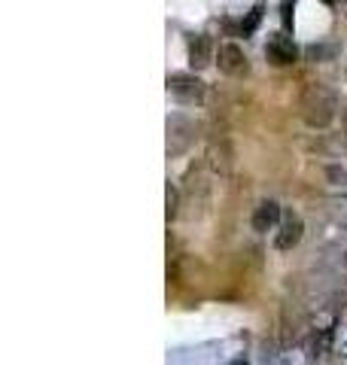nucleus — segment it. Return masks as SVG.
I'll return each mask as SVG.
<instances>
[{
    "label": "nucleus",
    "instance_id": "obj_13",
    "mask_svg": "<svg viewBox=\"0 0 347 365\" xmlns=\"http://www.w3.org/2000/svg\"><path fill=\"white\" fill-rule=\"evenodd\" d=\"M229 365H250V362H247V359H244V356H238V359H232Z\"/></svg>",
    "mask_w": 347,
    "mask_h": 365
},
{
    "label": "nucleus",
    "instance_id": "obj_10",
    "mask_svg": "<svg viewBox=\"0 0 347 365\" xmlns=\"http://www.w3.org/2000/svg\"><path fill=\"white\" fill-rule=\"evenodd\" d=\"M335 55L332 46H308V58L311 61H329Z\"/></svg>",
    "mask_w": 347,
    "mask_h": 365
},
{
    "label": "nucleus",
    "instance_id": "obj_1",
    "mask_svg": "<svg viewBox=\"0 0 347 365\" xmlns=\"http://www.w3.org/2000/svg\"><path fill=\"white\" fill-rule=\"evenodd\" d=\"M299 110H301V119H305L308 128H329L335 122V113H338V98H335L332 88L311 83L301 91Z\"/></svg>",
    "mask_w": 347,
    "mask_h": 365
},
{
    "label": "nucleus",
    "instance_id": "obj_7",
    "mask_svg": "<svg viewBox=\"0 0 347 365\" xmlns=\"http://www.w3.org/2000/svg\"><path fill=\"white\" fill-rule=\"evenodd\" d=\"M301 235H305V222H301L296 213H289L284 220V225H281V232H277V237H274V247L281 250V253H289V250L301 241Z\"/></svg>",
    "mask_w": 347,
    "mask_h": 365
},
{
    "label": "nucleus",
    "instance_id": "obj_8",
    "mask_svg": "<svg viewBox=\"0 0 347 365\" xmlns=\"http://www.w3.org/2000/svg\"><path fill=\"white\" fill-rule=\"evenodd\" d=\"M253 232H259V235H265V232H271V228L281 222V204L277 201H262L259 207L253 210Z\"/></svg>",
    "mask_w": 347,
    "mask_h": 365
},
{
    "label": "nucleus",
    "instance_id": "obj_6",
    "mask_svg": "<svg viewBox=\"0 0 347 365\" xmlns=\"http://www.w3.org/2000/svg\"><path fill=\"white\" fill-rule=\"evenodd\" d=\"M192 122L183 116H171L167 119V153H183L189 143H192Z\"/></svg>",
    "mask_w": 347,
    "mask_h": 365
},
{
    "label": "nucleus",
    "instance_id": "obj_4",
    "mask_svg": "<svg viewBox=\"0 0 347 365\" xmlns=\"http://www.w3.org/2000/svg\"><path fill=\"white\" fill-rule=\"evenodd\" d=\"M217 61H219V71L226 76H244L250 71L247 55H244V49L238 43H222L219 52H217Z\"/></svg>",
    "mask_w": 347,
    "mask_h": 365
},
{
    "label": "nucleus",
    "instance_id": "obj_11",
    "mask_svg": "<svg viewBox=\"0 0 347 365\" xmlns=\"http://www.w3.org/2000/svg\"><path fill=\"white\" fill-rule=\"evenodd\" d=\"M259 19H262V6H256L253 13H250V19L241 21V34H244V37H247V34H253V28L259 25Z\"/></svg>",
    "mask_w": 347,
    "mask_h": 365
},
{
    "label": "nucleus",
    "instance_id": "obj_5",
    "mask_svg": "<svg viewBox=\"0 0 347 365\" xmlns=\"http://www.w3.org/2000/svg\"><path fill=\"white\" fill-rule=\"evenodd\" d=\"M186 58L192 71H204L214 61V43H210L207 34H192L186 43Z\"/></svg>",
    "mask_w": 347,
    "mask_h": 365
},
{
    "label": "nucleus",
    "instance_id": "obj_9",
    "mask_svg": "<svg viewBox=\"0 0 347 365\" xmlns=\"http://www.w3.org/2000/svg\"><path fill=\"white\" fill-rule=\"evenodd\" d=\"M177 213H180V192H177V186L167 182L165 186V216H167V222L177 220Z\"/></svg>",
    "mask_w": 347,
    "mask_h": 365
},
{
    "label": "nucleus",
    "instance_id": "obj_3",
    "mask_svg": "<svg viewBox=\"0 0 347 365\" xmlns=\"http://www.w3.org/2000/svg\"><path fill=\"white\" fill-rule=\"evenodd\" d=\"M265 58L274 67H289L299 61V46L293 43V37H286V34H271V40L265 46Z\"/></svg>",
    "mask_w": 347,
    "mask_h": 365
},
{
    "label": "nucleus",
    "instance_id": "obj_2",
    "mask_svg": "<svg viewBox=\"0 0 347 365\" xmlns=\"http://www.w3.org/2000/svg\"><path fill=\"white\" fill-rule=\"evenodd\" d=\"M167 91L180 101V104H201L207 95V86L195 73H171L167 76Z\"/></svg>",
    "mask_w": 347,
    "mask_h": 365
},
{
    "label": "nucleus",
    "instance_id": "obj_12",
    "mask_svg": "<svg viewBox=\"0 0 347 365\" xmlns=\"http://www.w3.org/2000/svg\"><path fill=\"white\" fill-rule=\"evenodd\" d=\"M293 6H296V0H284V4H281V19H284V28H293Z\"/></svg>",
    "mask_w": 347,
    "mask_h": 365
}]
</instances>
